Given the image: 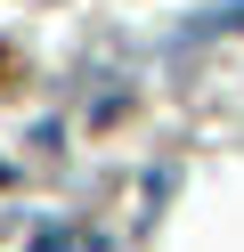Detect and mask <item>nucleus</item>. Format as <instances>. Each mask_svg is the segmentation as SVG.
<instances>
[{
  "label": "nucleus",
  "mask_w": 244,
  "mask_h": 252,
  "mask_svg": "<svg viewBox=\"0 0 244 252\" xmlns=\"http://www.w3.org/2000/svg\"><path fill=\"white\" fill-rule=\"evenodd\" d=\"M33 252H106L90 228H49V236H33Z\"/></svg>",
  "instance_id": "f257e3e1"
}]
</instances>
